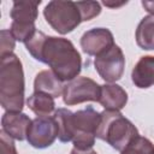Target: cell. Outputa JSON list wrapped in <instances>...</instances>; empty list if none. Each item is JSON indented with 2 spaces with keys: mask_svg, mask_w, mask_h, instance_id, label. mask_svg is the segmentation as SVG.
Here are the masks:
<instances>
[{
  "mask_svg": "<svg viewBox=\"0 0 154 154\" xmlns=\"http://www.w3.org/2000/svg\"><path fill=\"white\" fill-rule=\"evenodd\" d=\"M105 6H108V7H119V6H123V5H125L126 4V1L125 2H108V1H103L102 2Z\"/></svg>",
  "mask_w": 154,
  "mask_h": 154,
  "instance_id": "23",
  "label": "cell"
},
{
  "mask_svg": "<svg viewBox=\"0 0 154 154\" xmlns=\"http://www.w3.org/2000/svg\"><path fill=\"white\" fill-rule=\"evenodd\" d=\"M30 123V118L20 112H6L1 118L2 131L6 132L10 137L18 141H23L26 138Z\"/></svg>",
  "mask_w": 154,
  "mask_h": 154,
  "instance_id": "11",
  "label": "cell"
},
{
  "mask_svg": "<svg viewBox=\"0 0 154 154\" xmlns=\"http://www.w3.org/2000/svg\"><path fill=\"white\" fill-rule=\"evenodd\" d=\"M59 128L54 117H36L28 129L26 140L34 148L43 149L53 144L58 137Z\"/></svg>",
  "mask_w": 154,
  "mask_h": 154,
  "instance_id": "9",
  "label": "cell"
},
{
  "mask_svg": "<svg viewBox=\"0 0 154 154\" xmlns=\"http://www.w3.org/2000/svg\"><path fill=\"white\" fill-rule=\"evenodd\" d=\"M112 32L106 28H95L85 31L81 38V47L89 55H100L114 46Z\"/></svg>",
  "mask_w": 154,
  "mask_h": 154,
  "instance_id": "10",
  "label": "cell"
},
{
  "mask_svg": "<svg viewBox=\"0 0 154 154\" xmlns=\"http://www.w3.org/2000/svg\"><path fill=\"white\" fill-rule=\"evenodd\" d=\"M53 117L58 123V138L60 142H72L75 148L79 150L91 149L95 143L101 113L89 106L75 113L66 108H58Z\"/></svg>",
  "mask_w": 154,
  "mask_h": 154,
  "instance_id": "2",
  "label": "cell"
},
{
  "mask_svg": "<svg viewBox=\"0 0 154 154\" xmlns=\"http://www.w3.org/2000/svg\"><path fill=\"white\" fill-rule=\"evenodd\" d=\"M71 154H97L95 150L93 149H87V150H79L77 148H73L71 150Z\"/></svg>",
  "mask_w": 154,
  "mask_h": 154,
  "instance_id": "22",
  "label": "cell"
},
{
  "mask_svg": "<svg viewBox=\"0 0 154 154\" xmlns=\"http://www.w3.org/2000/svg\"><path fill=\"white\" fill-rule=\"evenodd\" d=\"M142 6L146 8V11L154 16V1H142Z\"/></svg>",
  "mask_w": 154,
  "mask_h": 154,
  "instance_id": "21",
  "label": "cell"
},
{
  "mask_svg": "<svg viewBox=\"0 0 154 154\" xmlns=\"http://www.w3.org/2000/svg\"><path fill=\"white\" fill-rule=\"evenodd\" d=\"M41 1H14L10 12L12 20L11 34L14 40L28 42L37 31L35 20L37 18V6Z\"/></svg>",
  "mask_w": 154,
  "mask_h": 154,
  "instance_id": "6",
  "label": "cell"
},
{
  "mask_svg": "<svg viewBox=\"0 0 154 154\" xmlns=\"http://www.w3.org/2000/svg\"><path fill=\"white\" fill-rule=\"evenodd\" d=\"M138 136L135 125L119 111L105 109L101 112L96 137L106 141L117 150H123L132 140Z\"/></svg>",
  "mask_w": 154,
  "mask_h": 154,
  "instance_id": "4",
  "label": "cell"
},
{
  "mask_svg": "<svg viewBox=\"0 0 154 154\" xmlns=\"http://www.w3.org/2000/svg\"><path fill=\"white\" fill-rule=\"evenodd\" d=\"M101 85L88 77H77L67 83L63 91L65 105L72 106L85 101H97L100 99Z\"/></svg>",
  "mask_w": 154,
  "mask_h": 154,
  "instance_id": "7",
  "label": "cell"
},
{
  "mask_svg": "<svg viewBox=\"0 0 154 154\" xmlns=\"http://www.w3.org/2000/svg\"><path fill=\"white\" fill-rule=\"evenodd\" d=\"M28 107L37 116V117H46L49 116L55 107L54 97L46 93L35 91L29 99L26 100Z\"/></svg>",
  "mask_w": 154,
  "mask_h": 154,
  "instance_id": "15",
  "label": "cell"
},
{
  "mask_svg": "<svg viewBox=\"0 0 154 154\" xmlns=\"http://www.w3.org/2000/svg\"><path fill=\"white\" fill-rule=\"evenodd\" d=\"M0 154H18L12 137H10L2 130L0 132Z\"/></svg>",
  "mask_w": 154,
  "mask_h": 154,
  "instance_id": "20",
  "label": "cell"
},
{
  "mask_svg": "<svg viewBox=\"0 0 154 154\" xmlns=\"http://www.w3.org/2000/svg\"><path fill=\"white\" fill-rule=\"evenodd\" d=\"M65 85L63 81L59 79L52 70H43L38 72L34 81V89L35 91L46 93L52 95L53 97H58L63 94Z\"/></svg>",
  "mask_w": 154,
  "mask_h": 154,
  "instance_id": "14",
  "label": "cell"
},
{
  "mask_svg": "<svg viewBox=\"0 0 154 154\" xmlns=\"http://www.w3.org/2000/svg\"><path fill=\"white\" fill-rule=\"evenodd\" d=\"M136 42L142 49H154V16L142 18L136 29Z\"/></svg>",
  "mask_w": 154,
  "mask_h": 154,
  "instance_id": "16",
  "label": "cell"
},
{
  "mask_svg": "<svg viewBox=\"0 0 154 154\" xmlns=\"http://www.w3.org/2000/svg\"><path fill=\"white\" fill-rule=\"evenodd\" d=\"M132 83L141 89L154 85V57H142L132 69L131 72Z\"/></svg>",
  "mask_w": 154,
  "mask_h": 154,
  "instance_id": "12",
  "label": "cell"
},
{
  "mask_svg": "<svg viewBox=\"0 0 154 154\" xmlns=\"http://www.w3.org/2000/svg\"><path fill=\"white\" fill-rule=\"evenodd\" d=\"M43 16L47 23L63 35L71 32L83 22L77 2L73 1H49L43 10Z\"/></svg>",
  "mask_w": 154,
  "mask_h": 154,
  "instance_id": "5",
  "label": "cell"
},
{
  "mask_svg": "<svg viewBox=\"0 0 154 154\" xmlns=\"http://www.w3.org/2000/svg\"><path fill=\"white\" fill-rule=\"evenodd\" d=\"M122 154H154V144L138 135L122 150Z\"/></svg>",
  "mask_w": 154,
  "mask_h": 154,
  "instance_id": "17",
  "label": "cell"
},
{
  "mask_svg": "<svg viewBox=\"0 0 154 154\" xmlns=\"http://www.w3.org/2000/svg\"><path fill=\"white\" fill-rule=\"evenodd\" d=\"M0 55H5L8 53H12L14 48V37L12 36L10 30H1V37H0Z\"/></svg>",
  "mask_w": 154,
  "mask_h": 154,
  "instance_id": "19",
  "label": "cell"
},
{
  "mask_svg": "<svg viewBox=\"0 0 154 154\" xmlns=\"http://www.w3.org/2000/svg\"><path fill=\"white\" fill-rule=\"evenodd\" d=\"M94 65L102 79L109 83L116 82L122 78L125 67L123 51L119 48V46L114 45L102 54L97 55L95 58Z\"/></svg>",
  "mask_w": 154,
  "mask_h": 154,
  "instance_id": "8",
  "label": "cell"
},
{
  "mask_svg": "<svg viewBox=\"0 0 154 154\" xmlns=\"http://www.w3.org/2000/svg\"><path fill=\"white\" fill-rule=\"evenodd\" d=\"M77 6L81 11L83 22L93 19L101 12V6L96 1H77Z\"/></svg>",
  "mask_w": 154,
  "mask_h": 154,
  "instance_id": "18",
  "label": "cell"
},
{
  "mask_svg": "<svg viewBox=\"0 0 154 154\" xmlns=\"http://www.w3.org/2000/svg\"><path fill=\"white\" fill-rule=\"evenodd\" d=\"M0 102L6 112H20L24 106V73L22 63L13 53L1 57Z\"/></svg>",
  "mask_w": 154,
  "mask_h": 154,
  "instance_id": "3",
  "label": "cell"
},
{
  "mask_svg": "<svg viewBox=\"0 0 154 154\" xmlns=\"http://www.w3.org/2000/svg\"><path fill=\"white\" fill-rule=\"evenodd\" d=\"M25 47L36 60L48 65L63 82L75 79L81 72V55L67 38L47 36L42 31H36L25 42Z\"/></svg>",
  "mask_w": 154,
  "mask_h": 154,
  "instance_id": "1",
  "label": "cell"
},
{
  "mask_svg": "<svg viewBox=\"0 0 154 154\" xmlns=\"http://www.w3.org/2000/svg\"><path fill=\"white\" fill-rule=\"evenodd\" d=\"M99 102L105 107V109L119 111L126 105L128 94L118 84H103L101 85Z\"/></svg>",
  "mask_w": 154,
  "mask_h": 154,
  "instance_id": "13",
  "label": "cell"
}]
</instances>
